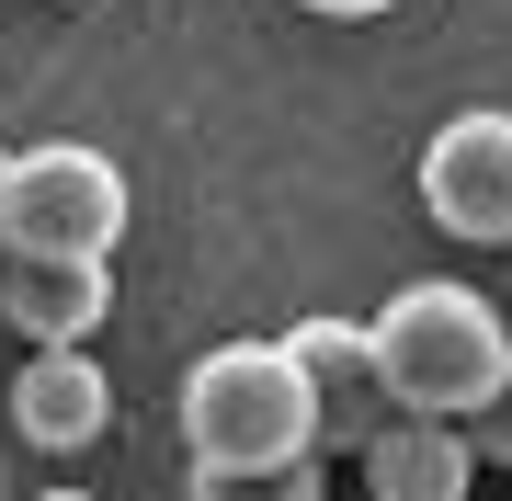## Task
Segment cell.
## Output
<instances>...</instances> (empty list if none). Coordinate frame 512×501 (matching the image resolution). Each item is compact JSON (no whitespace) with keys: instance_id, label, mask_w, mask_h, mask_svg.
<instances>
[{"instance_id":"obj_8","label":"cell","mask_w":512,"mask_h":501,"mask_svg":"<svg viewBox=\"0 0 512 501\" xmlns=\"http://www.w3.org/2000/svg\"><path fill=\"white\" fill-rule=\"evenodd\" d=\"M365 490H376V501H467V490H478L467 422L387 410V422H376V445H365Z\"/></svg>"},{"instance_id":"obj_3","label":"cell","mask_w":512,"mask_h":501,"mask_svg":"<svg viewBox=\"0 0 512 501\" xmlns=\"http://www.w3.org/2000/svg\"><path fill=\"white\" fill-rule=\"evenodd\" d=\"M126 240V171L80 137L12 149V251H69V262H114Z\"/></svg>"},{"instance_id":"obj_12","label":"cell","mask_w":512,"mask_h":501,"mask_svg":"<svg viewBox=\"0 0 512 501\" xmlns=\"http://www.w3.org/2000/svg\"><path fill=\"white\" fill-rule=\"evenodd\" d=\"M0 251H12V149H0Z\"/></svg>"},{"instance_id":"obj_11","label":"cell","mask_w":512,"mask_h":501,"mask_svg":"<svg viewBox=\"0 0 512 501\" xmlns=\"http://www.w3.org/2000/svg\"><path fill=\"white\" fill-rule=\"evenodd\" d=\"M296 12H319V23H376V12H399V0H296Z\"/></svg>"},{"instance_id":"obj_6","label":"cell","mask_w":512,"mask_h":501,"mask_svg":"<svg viewBox=\"0 0 512 501\" xmlns=\"http://www.w3.org/2000/svg\"><path fill=\"white\" fill-rule=\"evenodd\" d=\"M285 353H296V376H308L319 456H330V445H353V456H365V445H376V422H387V376H376L365 319H296Z\"/></svg>"},{"instance_id":"obj_10","label":"cell","mask_w":512,"mask_h":501,"mask_svg":"<svg viewBox=\"0 0 512 501\" xmlns=\"http://www.w3.org/2000/svg\"><path fill=\"white\" fill-rule=\"evenodd\" d=\"M467 456L478 467H512V365L478 388V410H467Z\"/></svg>"},{"instance_id":"obj_4","label":"cell","mask_w":512,"mask_h":501,"mask_svg":"<svg viewBox=\"0 0 512 501\" xmlns=\"http://www.w3.org/2000/svg\"><path fill=\"white\" fill-rule=\"evenodd\" d=\"M421 217L467 251L512 240V114H444L421 149Z\"/></svg>"},{"instance_id":"obj_13","label":"cell","mask_w":512,"mask_h":501,"mask_svg":"<svg viewBox=\"0 0 512 501\" xmlns=\"http://www.w3.org/2000/svg\"><path fill=\"white\" fill-rule=\"evenodd\" d=\"M35 501H92V490H35Z\"/></svg>"},{"instance_id":"obj_5","label":"cell","mask_w":512,"mask_h":501,"mask_svg":"<svg viewBox=\"0 0 512 501\" xmlns=\"http://www.w3.org/2000/svg\"><path fill=\"white\" fill-rule=\"evenodd\" d=\"M12 433L35 456H80L114 433V376L92 365V342H35L12 365Z\"/></svg>"},{"instance_id":"obj_2","label":"cell","mask_w":512,"mask_h":501,"mask_svg":"<svg viewBox=\"0 0 512 501\" xmlns=\"http://www.w3.org/2000/svg\"><path fill=\"white\" fill-rule=\"evenodd\" d=\"M365 342H376V376H387V410H433V422H467L478 388L512 365V331H501V308L478 297V285L456 274H421L399 285L376 319H365Z\"/></svg>"},{"instance_id":"obj_9","label":"cell","mask_w":512,"mask_h":501,"mask_svg":"<svg viewBox=\"0 0 512 501\" xmlns=\"http://www.w3.org/2000/svg\"><path fill=\"white\" fill-rule=\"evenodd\" d=\"M183 501H330V479H319V456H296V467H239V479H205V467H194Z\"/></svg>"},{"instance_id":"obj_7","label":"cell","mask_w":512,"mask_h":501,"mask_svg":"<svg viewBox=\"0 0 512 501\" xmlns=\"http://www.w3.org/2000/svg\"><path fill=\"white\" fill-rule=\"evenodd\" d=\"M103 308H114V262L0 251V319H12V342H92Z\"/></svg>"},{"instance_id":"obj_1","label":"cell","mask_w":512,"mask_h":501,"mask_svg":"<svg viewBox=\"0 0 512 501\" xmlns=\"http://www.w3.org/2000/svg\"><path fill=\"white\" fill-rule=\"evenodd\" d=\"M183 456L205 479L319 456V410H308V376H296L285 342H217L183 365Z\"/></svg>"}]
</instances>
